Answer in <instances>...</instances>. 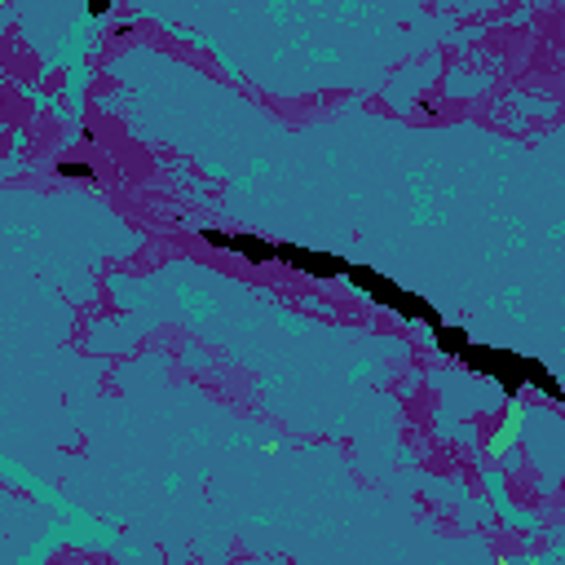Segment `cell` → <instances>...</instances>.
<instances>
[{
  "label": "cell",
  "mask_w": 565,
  "mask_h": 565,
  "mask_svg": "<svg viewBox=\"0 0 565 565\" xmlns=\"http://www.w3.org/2000/svg\"><path fill=\"white\" fill-rule=\"evenodd\" d=\"M106 5H111V0H93V14H102V9H106Z\"/></svg>",
  "instance_id": "cell-1"
}]
</instances>
